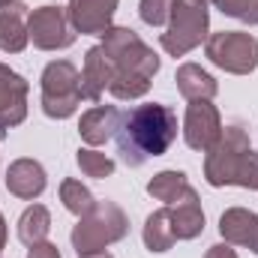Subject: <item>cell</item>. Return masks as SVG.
Segmentation results:
<instances>
[{
  "label": "cell",
  "mask_w": 258,
  "mask_h": 258,
  "mask_svg": "<svg viewBox=\"0 0 258 258\" xmlns=\"http://www.w3.org/2000/svg\"><path fill=\"white\" fill-rule=\"evenodd\" d=\"M60 201H63L66 210H69V213H75V216L90 213V210H93V204H96L93 192H90L81 180H63V183H60Z\"/></svg>",
  "instance_id": "22"
},
{
  "label": "cell",
  "mask_w": 258,
  "mask_h": 258,
  "mask_svg": "<svg viewBox=\"0 0 258 258\" xmlns=\"http://www.w3.org/2000/svg\"><path fill=\"white\" fill-rule=\"evenodd\" d=\"M99 45L114 63V81L108 90L117 99L144 96L150 90V78L159 72V57L153 54V48H147L132 27H108Z\"/></svg>",
  "instance_id": "2"
},
{
  "label": "cell",
  "mask_w": 258,
  "mask_h": 258,
  "mask_svg": "<svg viewBox=\"0 0 258 258\" xmlns=\"http://www.w3.org/2000/svg\"><path fill=\"white\" fill-rule=\"evenodd\" d=\"M207 24H210L207 0H174V9H171V18L165 24V33L159 36L165 54L183 57L192 48H198L207 39Z\"/></svg>",
  "instance_id": "4"
},
{
  "label": "cell",
  "mask_w": 258,
  "mask_h": 258,
  "mask_svg": "<svg viewBox=\"0 0 258 258\" xmlns=\"http://www.w3.org/2000/svg\"><path fill=\"white\" fill-rule=\"evenodd\" d=\"M171 9H174V0H141L138 3V15L150 27H165L171 18Z\"/></svg>",
  "instance_id": "24"
},
{
  "label": "cell",
  "mask_w": 258,
  "mask_h": 258,
  "mask_svg": "<svg viewBox=\"0 0 258 258\" xmlns=\"http://www.w3.org/2000/svg\"><path fill=\"white\" fill-rule=\"evenodd\" d=\"M168 213H171V225H174L177 240H192L204 231V210H201V198L195 189L186 198L168 204Z\"/></svg>",
  "instance_id": "17"
},
{
  "label": "cell",
  "mask_w": 258,
  "mask_h": 258,
  "mask_svg": "<svg viewBox=\"0 0 258 258\" xmlns=\"http://www.w3.org/2000/svg\"><path fill=\"white\" fill-rule=\"evenodd\" d=\"M114 81V63L111 57L105 54L102 45H93L87 54H84V69H81V96L90 99V102H99L102 93L111 87Z\"/></svg>",
  "instance_id": "12"
},
{
  "label": "cell",
  "mask_w": 258,
  "mask_h": 258,
  "mask_svg": "<svg viewBox=\"0 0 258 258\" xmlns=\"http://www.w3.org/2000/svg\"><path fill=\"white\" fill-rule=\"evenodd\" d=\"M27 258H60V249H57L54 243L42 240V243H33V246H30Z\"/></svg>",
  "instance_id": "27"
},
{
  "label": "cell",
  "mask_w": 258,
  "mask_h": 258,
  "mask_svg": "<svg viewBox=\"0 0 258 258\" xmlns=\"http://www.w3.org/2000/svg\"><path fill=\"white\" fill-rule=\"evenodd\" d=\"M174 81H177V90H180L189 102H195V99H213L216 90H219L216 78H213L210 72H204L198 63H183L177 69Z\"/></svg>",
  "instance_id": "18"
},
{
  "label": "cell",
  "mask_w": 258,
  "mask_h": 258,
  "mask_svg": "<svg viewBox=\"0 0 258 258\" xmlns=\"http://www.w3.org/2000/svg\"><path fill=\"white\" fill-rule=\"evenodd\" d=\"M249 150H252V144H249V132L240 123L225 126L219 141L204 156V180L210 186H234L240 162H243V156Z\"/></svg>",
  "instance_id": "5"
},
{
  "label": "cell",
  "mask_w": 258,
  "mask_h": 258,
  "mask_svg": "<svg viewBox=\"0 0 258 258\" xmlns=\"http://www.w3.org/2000/svg\"><path fill=\"white\" fill-rule=\"evenodd\" d=\"M120 0H69L66 15L75 27V33H90L102 36L108 27H114V12Z\"/></svg>",
  "instance_id": "11"
},
{
  "label": "cell",
  "mask_w": 258,
  "mask_h": 258,
  "mask_svg": "<svg viewBox=\"0 0 258 258\" xmlns=\"http://www.w3.org/2000/svg\"><path fill=\"white\" fill-rule=\"evenodd\" d=\"M222 135V117L216 111V105L210 99H195L186 108V117H183V138L192 150L207 153Z\"/></svg>",
  "instance_id": "9"
},
{
  "label": "cell",
  "mask_w": 258,
  "mask_h": 258,
  "mask_svg": "<svg viewBox=\"0 0 258 258\" xmlns=\"http://www.w3.org/2000/svg\"><path fill=\"white\" fill-rule=\"evenodd\" d=\"M204 51L210 63H216L231 75H249L258 69V39L243 30H222L207 36Z\"/></svg>",
  "instance_id": "7"
},
{
  "label": "cell",
  "mask_w": 258,
  "mask_h": 258,
  "mask_svg": "<svg viewBox=\"0 0 258 258\" xmlns=\"http://www.w3.org/2000/svg\"><path fill=\"white\" fill-rule=\"evenodd\" d=\"M120 120H123V114H120L117 105H93L90 111L81 114L78 135H81V141H87L90 147H99V144H105L108 138L117 135Z\"/></svg>",
  "instance_id": "14"
},
{
  "label": "cell",
  "mask_w": 258,
  "mask_h": 258,
  "mask_svg": "<svg viewBox=\"0 0 258 258\" xmlns=\"http://www.w3.org/2000/svg\"><path fill=\"white\" fill-rule=\"evenodd\" d=\"M222 15H231L243 24H258V0H210Z\"/></svg>",
  "instance_id": "25"
},
{
  "label": "cell",
  "mask_w": 258,
  "mask_h": 258,
  "mask_svg": "<svg viewBox=\"0 0 258 258\" xmlns=\"http://www.w3.org/2000/svg\"><path fill=\"white\" fill-rule=\"evenodd\" d=\"M126 231H129L126 213L114 201H96L90 213L78 216V225L72 228L69 240H72V249L78 255H90V252H102L105 246L123 240Z\"/></svg>",
  "instance_id": "3"
},
{
  "label": "cell",
  "mask_w": 258,
  "mask_h": 258,
  "mask_svg": "<svg viewBox=\"0 0 258 258\" xmlns=\"http://www.w3.org/2000/svg\"><path fill=\"white\" fill-rule=\"evenodd\" d=\"M147 192L168 207V204L186 198V195L192 192V186H189V180H186L183 171H159V174L147 183Z\"/></svg>",
  "instance_id": "21"
},
{
  "label": "cell",
  "mask_w": 258,
  "mask_h": 258,
  "mask_svg": "<svg viewBox=\"0 0 258 258\" xmlns=\"http://www.w3.org/2000/svg\"><path fill=\"white\" fill-rule=\"evenodd\" d=\"M6 246V219H3V213H0V249Z\"/></svg>",
  "instance_id": "29"
},
{
  "label": "cell",
  "mask_w": 258,
  "mask_h": 258,
  "mask_svg": "<svg viewBox=\"0 0 258 258\" xmlns=\"http://www.w3.org/2000/svg\"><path fill=\"white\" fill-rule=\"evenodd\" d=\"M78 258H114V255H111V252H105V249H102V252H90V255H78Z\"/></svg>",
  "instance_id": "30"
},
{
  "label": "cell",
  "mask_w": 258,
  "mask_h": 258,
  "mask_svg": "<svg viewBox=\"0 0 258 258\" xmlns=\"http://www.w3.org/2000/svg\"><path fill=\"white\" fill-rule=\"evenodd\" d=\"M27 6L21 0H9L0 6V51L18 54L24 51L27 39Z\"/></svg>",
  "instance_id": "15"
},
{
  "label": "cell",
  "mask_w": 258,
  "mask_h": 258,
  "mask_svg": "<svg viewBox=\"0 0 258 258\" xmlns=\"http://www.w3.org/2000/svg\"><path fill=\"white\" fill-rule=\"evenodd\" d=\"M27 39L42 51H60L75 42V27L63 6H39L27 15Z\"/></svg>",
  "instance_id": "8"
},
{
  "label": "cell",
  "mask_w": 258,
  "mask_h": 258,
  "mask_svg": "<svg viewBox=\"0 0 258 258\" xmlns=\"http://www.w3.org/2000/svg\"><path fill=\"white\" fill-rule=\"evenodd\" d=\"M75 159H78V168H81L87 177L105 180V177L114 174V159L105 156V153H99V150H93V147H81Z\"/></svg>",
  "instance_id": "23"
},
{
  "label": "cell",
  "mask_w": 258,
  "mask_h": 258,
  "mask_svg": "<svg viewBox=\"0 0 258 258\" xmlns=\"http://www.w3.org/2000/svg\"><path fill=\"white\" fill-rule=\"evenodd\" d=\"M81 72L69 60H51L42 69V111L54 120H66L81 105Z\"/></svg>",
  "instance_id": "6"
},
{
  "label": "cell",
  "mask_w": 258,
  "mask_h": 258,
  "mask_svg": "<svg viewBox=\"0 0 258 258\" xmlns=\"http://www.w3.org/2000/svg\"><path fill=\"white\" fill-rule=\"evenodd\" d=\"M27 81L15 69L0 63V138L27 117Z\"/></svg>",
  "instance_id": "10"
},
{
  "label": "cell",
  "mask_w": 258,
  "mask_h": 258,
  "mask_svg": "<svg viewBox=\"0 0 258 258\" xmlns=\"http://www.w3.org/2000/svg\"><path fill=\"white\" fill-rule=\"evenodd\" d=\"M252 252H255V255H258V237H255V246H252Z\"/></svg>",
  "instance_id": "31"
},
{
  "label": "cell",
  "mask_w": 258,
  "mask_h": 258,
  "mask_svg": "<svg viewBox=\"0 0 258 258\" xmlns=\"http://www.w3.org/2000/svg\"><path fill=\"white\" fill-rule=\"evenodd\" d=\"M219 234L228 246H255L258 237V216L246 207H228L219 216Z\"/></svg>",
  "instance_id": "16"
},
{
  "label": "cell",
  "mask_w": 258,
  "mask_h": 258,
  "mask_svg": "<svg viewBox=\"0 0 258 258\" xmlns=\"http://www.w3.org/2000/svg\"><path fill=\"white\" fill-rule=\"evenodd\" d=\"M177 138V114L168 105L150 102L135 105L123 114L117 129V153L129 168L144 165L153 156H162Z\"/></svg>",
  "instance_id": "1"
},
{
  "label": "cell",
  "mask_w": 258,
  "mask_h": 258,
  "mask_svg": "<svg viewBox=\"0 0 258 258\" xmlns=\"http://www.w3.org/2000/svg\"><path fill=\"white\" fill-rule=\"evenodd\" d=\"M51 231V213L45 204H30L18 219V240L30 249L33 243H42Z\"/></svg>",
  "instance_id": "20"
},
{
  "label": "cell",
  "mask_w": 258,
  "mask_h": 258,
  "mask_svg": "<svg viewBox=\"0 0 258 258\" xmlns=\"http://www.w3.org/2000/svg\"><path fill=\"white\" fill-rule=\"evenodd\" d=\"M141 237H144V246H147L150 252H168V249L174 246L177 237H174V225H171L168 207H159V210H153V213L144 219Z\"/></svg>",
  "instance_id": "19"
},
{
  "label": "cell",
  "mask_w": 258,
  "mask_h": 258,
  "mask_svg": "<svg viewBox=\"0 0 258 258\" xmlns=\"http://www.w3.org/2000/svg\"><path fill=\"white\" fill-rule=\"evenodd\" d=\"M45 168L36 162V159H15L9 168H6V189L15 195V198H24V201H33L45 192Z\"/></svg>",
  "instance_id": "13"
},
{
  "label": "cell",
  "mask_w": 258,
  "mask_h": 258,
  "mask_svg": "<svg viewBox=\"0 0 258 258\" xmlns=\"http://www.w3.org/2000/svg\"><path fill=\"white\" fill-rule=\"evenodd\" d=\"M204 258H237V252H234L228 243H216V246H210V249L204 252Z\"/></svg>",
  "instance_id": "28"
},
{
  "label": "cell",
  "mask_w": 258,
  "mask_h": 258,
  "mask_svg": "<svg viewBox=\"0 0 258 258\" xmlns=\"http://www.w3.org/2000/svg\"><path fill=\"white\" fill-rule=\"evenodd\" d=\"M3 3H9V0H0V6H3Z\"/></svg>",
  "instance_id": "32"
},
{
  "label": "cell",
  "mask_w": 258,
  "mask_h": 258,
  "mask_svg": "<svg viewBox=\"0 0 258 258\" xmlns=\"http://www.w3.org/2000/svg\"><path fill=\"white\" fill-rule=\"evenodd\" d=\"M234 186H243V189H258V153H255V150H249V153L243 156Z\"/></svg>",
  "instance_id": "26"
}]
</instances>
